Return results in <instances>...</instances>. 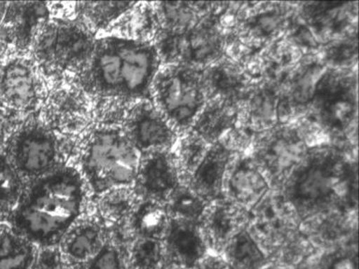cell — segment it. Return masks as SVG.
<instances>
[{
  "instance_id": "cell-3",
  "label": "cell",
  "mask_w": 359,
  "mask_h": 269,
  "mask_svg": "<svg viewBox=\"0 0 359 269\" xmlns=\"http://www.w3.org/2000/svg\"><path fill=\"white\" fill-rule=\"evenodd\" d=\"M285 195L294 209L306 217L353 205L357 167L335 147L309 149L285 181Z\"/></svg>"
},
{
  "instance_id": "cell-35",
  "label": "cell",
  "mask_w": 359,
  "mask_h": 269,
  "mask_svg": "<svg viewBox=\"0 0 359 269\" xmlns=\"http://www.w3.org/2000/svg\"><path fill=\"white\" fill-rule=\"evenodd\" d=\"M190 269H232L226 261V258L220 255L208 254L206 257L198 262L194 267Z\"/></svg>"
},
{
  "instance_id": "cell-13",
  "label": "cell",
  "mask_w": 359,
  "mask_h": 269,
  "mask_svg": "<svg viewBox=\"0 0 359 269\" xmlns=\"http://www.w3.org/2000/svg\"><path fill=\"white\" fill-rule=\"evenodd\" d=\"M243 13L238 9L233 34L246 47H262L280 40L292 18L290 6L283 3L264 4Z\"/></svg>"
},
{
  "instance_id": "cell-7",
  "label": "cell",
  "mask_w": 359,
  "mask_h": 269,
  "mask_svg": "<svg viewBox=\"0 0 359 269\" xmlns=\"http://www.w3.org/2000/svg\"><path fill=\"white\" fill-rule=\"evenodd\" d=\"M212 12L201 19L196 27L184 34L160 31L154 43L163 65L180 64L204 70L216 63L226 54V34L221 27V12Z\"/></svg>"
},
{
  "instance_id": "cell-9",
  "label": "cell",
  "mask_w": 359,
  "mask_h": 269,
  "mask_svg": "<svg viewBox=\"0 0 359 269\" xmlns=\"http://www.w3.org/2000/svg\"><path fill=\"white\" fill-rule=\"evenodd\" d=\"M9 162L20 177L40 179L60 167V145L55 131L41 121L22 125L9 141Z\"/></svg>"
},
{
  "instance_id": "cell-15",
  "label": "cell",
  "mask_w": 359,
  "mask_h": 269,
  "mask_svg": "<svg viewBox=\"0 0 359 269\" xmlns=\"http://www.w3.org/2000/svg\"><path fill=\"white\" fill-rule=\"evenodd\" d=\"M136 179L141 190L151 200L168 201L182 182L174 152L150 153L141 157Z\"/></svg>"
},
{
  "instance_id": "cell-19",
  "label": "cell",
  "mask_w": 359,
  "mask_h": 269,
  "mask_svg": "<svg viewBox=\"0 0 359 269\" xmlns=\"http://www.w3.org/2000/svg\"><path fill=\"white\" fill-rule=\"evenodd\" d=\"M166 249L178 267L190 269L208 254L200 224L172 219L165 237Z\"/></svg>"
},
{
  "instance_id": "cell-4",
  "label": "cell",
  "mask_w": 359,
  "mask_h": 269,
  "mask_svg": "<svg viewBox=\"0 0 359 269\" xmlns=\"http://www.w3.org/2000/svg\"><path fill=\"white\" fill-rule=\"evenodd\" d=\"M82 175L99 193L136 181L141 157L121 127L104 125L88 134L79 150Z\"/></svg>"
},
{
  "instance_id": "cell-38",
  "label": "cell",
  "mask_w": 359,
  "mask_h": 269,
  "mask_svg": "<svg viewBox=\"0 0 359 269\" xmlns=\"http://www.w3.org/2000/svg\"><path fill=\"white\" fill-rule=\"evenodd\" d=\"M5 53V47L4 45H3L2 41H0V64L2 62V57L3 55H4Z\"/></svg>"
},
{
  "instance_id": "cell-37",
  "label": "cell",
  "mask_w": 359,
  "mask_h": 269,
  "mask_svg": "<svg viewBox=\"0 0 359 269\" xmlns=\"http://www.w3.org/2000/svg\"><path fill=\"white\" fill-rule=\"evenodd\" d=\"M332 269H355V265L351 258H342L332 265Z\"/></svg>"
},
{
  "instance_id": "cell-10",
  "label": "cell",
  "mask_w": 359,
  "mask_h": 269,
  "mask_svg": "<svg viewBox=\"0 0 359 269\" xmlns=\"http://www.w3.org/2000/svg\"><path fill=\"white\" fill-rule=\"evenodd\" d=\"M309 152V149L296 127L278 124L259 133L255 139L251 157L271 184L273 181H286Z\"/></svg>"
},
{
  "instance_id": "cell-6",
  "label": "cell",
  "mask_w": 359,
  "mask_h": 269,
  "mask_svg": "<svg viewBox=\"0 0 359 269\" xmlns=\"http://www.w3.org/2000/svg\"><path fill=\"white\" fill-rule=\"evenodd\" d=\"M93 30L81 20L53 19L41 29L32 50L40 69L54 74H79L94 50Z\"/></svg>"
},
{
  "instance_id": "cell-18",
  "label": "cell",
  "mask_w": 359,
  "mask_h": 269,
  "mask_svg": "<svg viewBox=\"0 0 359 269\" xmlns=\"http://www.w3.org/2000/svg\"><path fill=\"white\" fill-rule=\"evenodd\" d=\"M49 5L45 2H18L6 6L3 28L15 47L28 49L43 25L50 20Z\"/></svg>"
},
{
  "instance_id": "cell-22",
  "label": "cell",
  "mask_w": 359,
  "mask_h": 269,
  "mask_svg": "<svg viewBox=\"0 0 359 269\" xmlns=\"http://www.w3.org/2000/svg\"><path fill=\"white\" fill-rule=\"evenodd\" d=\"M154 6L159 32L184 34L196 27L202 18L210 14L215 3H200L198 5L191 2H160Z\"/></svg>"
},
{
  "instance_id": "cell-5",
  "label": "cell",
  "mask_w": 359,
  "mask_h": 269,
  "mask_svg": "<svg viewBox=\"0 0 359 269\" xmlns=\"http://www.w3.org/2000/svg\"><path fill=\"white\" fill-rule=\"evenodd\" d=\"M150 99L179 136L188 132L208 100L201 70L180 64L162 65Z\"/></svg>"
},
{
  "instance_id": "cell-20",
  "label": "cell",
  "mask_w": 359,
  "mask_h": 269,
  "mask_svg": "<svg viewBox=\"0 0 359 269\" xmlns=\"http://www.w3.org/2000/svg\"><path fill=\"white\" fill-rule=\"evenodd\" d=\"M243 208L227 200H215L208 204L200 221V227L208 246L224 251L231 240L242 230Z\"/></svg>"
},
{
  "instance_id": "cell-21",
  "label": "cell",
  "mask_w": 359,
  "mask_h": 269,
  "mask_svg": "<svg viewBox=\"0 0 359 269\" xmlns=\"http://www.w3.org/2000/svg\"><path fill=\"white\" fill-rule=\"evenodd\" d=\"M240 104L215 97L206 104L195 118L191 131L210 145L219 142L230 130L239 123Z\"/></svg>"
},
{
  "instance_id": "cell-33",
  "label": "cell",
  "mask_w": 359,
  "mask_h": 269,
  "mask_svg": "<svg viewBox=\"0 0 359 269\" xmlns=\"http://www.w3.org/2000/svg\"><path fill=\"white\" fill-rule=\"evenodd\" d=\"M100 242L98 230L88 226L80 230L74 235L67 244V252L76 259H85L92 255L97 249Z\"/></svg>"
},
{
  "instance_id": "cell-17",
  "label": "cell",
  "mask_w": 359,
  "mask_h": 269,
  "mask_svg": "<svg viewBox=\"0 0 359 269\" xmlns=\"http://www.w3.org/2000/svg\"><path fill=\"white\" fill-rule=\"evenodd\" d=\"M235 155L222 143L210 145L200 165L182 184L187 185L208 203L220 200L227 168Z\"/></svg>"
},
{
  "instance_id": "cell-1",
  "label": "cell",
  "mask_w": 359,
  "mask_h": 269,
  "mask_svg": "<svg viewBox=\"0 0 359 269\" xmlns=\"http://www.w3.org/2000/svg\"><path fill=\"white\" fill-rule=\"evenodd\" d=\"M162 66L153 41L111 35L96 40L80 85L89 95L115 100L150 99L154 79Z\"/></svg>"
},
{
  "instance_id": "cell-26",
  "label": "cell",
  "mask_w": 359,
  "mask_h": 269,
  "mask_svg": "<svg viewBox=\"0 0 359 269\" xmlns=\"http://www.w3.org/2000/svg\"><path fill=\"white\" fill-rule=\"evenodd\" d=\"M181 137L176 143L175 146L177 149L174 153L181 175V181L184 182L200 165L210 145L191 130Z\"/></svg>"
},
{
  "instance_id": "cell-24",
  "label": "cell",
  "mask_w": 359,
  "mask_h": 269,
  "mask_svg": "<svg viewBox=\"0 0 359 269\" xmlns=\"http://www.w3.org/2000/svg\"><path fill=\"white\" fill-rule=\"evenodd\" d=\"M224 251V258L232 269H259L265 263L264 252L245 229L231 240Z\"/></svg>"
},
{
  "instance_id": "cell-14",
  "label": "cell",
  "mask_w": 359,
  "mask_h": 269,
  "mask_svg": "<svg viewBox=\"0 0 359 269\" xmlns=\"http://www.w3.org/2000/svg\"><path fill=\"white\" fill-rule=\"evenodd\" d=\"M269 190L271 182L252 157H233L224 181L227 200L245 210L261 203Z\"/></svg>"
},
{
  "instance_id": "cell-25",
  "label": "cell",
  "mask_w": 359,
  "mask_h": 269,
  "mask_svg": "<svg viewBox=\"0 0 359 269\" xmlns=\"http://www.w3.org/2000/svg\"><path fill=\"white\" fill-rule=\"evenodd\" d=\"M136 6L134 2H81L76 4L81 21L94 29H104Z\"/></svg>"
},
{
  "instance_id": "cell-16",
  "label": "cell",
  "mask_w": 359,
  "mask_h": 269,
  "mask_svg": "<svg viewBox=\"0 0 359 269\" xmlns=\"http://www.w3.org/2000/svg\"><path fill=\"white\" fill-rule=\"evenodd\" d=\"M202 84L207 99L219 97L238 104L253 85L245 69L227 56L202 70Z\"/></svg>"
},
{
  "instance_id": "cell-11",
  "label": "cell",
  "mask_w": 359,
  "mask_h": 269,
  "mask_svg": "<svg viewBox=\"0 0 359 269\" xmlns=\"http://www.w3.org/2000/svg\"><path fill=\"white\" fill-rule=\"evenodd\" d=\"M121 129L142 156L172 151L180 137L151 99L134 102L127 109Z\"/></svg>"
},
{
  "instance_id": "cell-31",
  "label": "cell",
  "mask_w": 359,
  "mask_h": 269,
  "mask_svg": "<svg viewBox=\"0 0 359 269\" xmlns=\"http://www.w3.org/2000/svg\"><path fill=\"white\" fill-rule=\"evenodd\" d=\"M357 34L352 33L336 39L335 43L327 47L325 63L332 65V69H348V66L353 67V62H357Z\"/></svg>"
},
{
  "instance_id": "cell-27",
  "label": "cell",
  "mask_w": 359,
  "mask_h": 269,
  "mask_svg": "<svg viewBox=\"0 0 359 269\" xmlns=\"http://www.w3.org/2000/svg\"><path fill=\"white\" fill-rule=\"evenodd\" d=\"M168 211L172 219L190 221L200 223L207 209L208 202L191 190L187 185L181 184L168 200Z\"/></svg>"
},
{
  "instance_id": "cell-30",
  "label": "cell",
  "mask_w": 359,
  "mask_h": 269,
  "mask_svg": "<svg viewBox=\"0 0 359 269\" xmlns=\"http://www.w3.org/2000/svg\"><path fill=\"white\" fill-rule=\"evenodd\" d=\"M32 251L25 239L4 233L0 236V269H29Z\"/></svg>"
},
{
  "instance_id": "cell-36",
  "label": "cell",
  "mask_w": 359,
  "mask_h": 269,
  "mask_svg": "<svg viewBox=\"0 0 359 269\" xmlns=\"http://www.w3.org/2000/svg\"><path fill=\"white\" fill-rule=\"evenodd\" d=\"M60 265V255L56 251H48L41 257V267L43 269H57Z\"/></svg>"
},
{
  "instance_id": "cell-34",
  "label": "cell",
  "mask_w": 359,
  "mask_h": 269,
  "mask_svg": "<svg viewBox=\"0 0 359 269\" xmlns=\"http://www.w3.org/2000/svg\"><path fill=\"white\" fill-rule=\"evenodd\" d=\"M88 269H121L118 253L111 248L102 249L93 259Z\"/></svg>"
},
{
  "instance_id": "cell-23",
  "label": "cell",
  "mask_w": 359,
  "mask_h": 269,
  "mask_svg": "<svg viewBox=\"0 0 359 269\" xmlns=\"http://www.w3.org/2000/svg\"><path fill=\"white\" fill-rule=\"evenodd\" d=\"M50 104V118L57 129L65 131L79 130V126L86 124L88 108L85 99L78 91L63 89L51 96Z\"/></svg>"
},
{
  "instance_id": "cell-8",
  "label": "cell",
  "mask_w": 359,
  "mask_h": 269,
  "mask_svg": "<svg viewBox=\"0 0 359 269\" xmlns=\"http://www.w3.org/2000/svg\"><path fill=\"white\" fill-rule=\"evenodd\" d=\"M357 104L353 70L327 69L317 83L309 110L330 136H341L357 120Z\"/></svg>"
},
{
  "instance_id": "cell-12",
  "label": "cell",
  "mask_w": 359,
  "mask_h": 269,
  "mask_svg": "<svg viewBox=\"0 0 359 269\" xmlns=\"http://www.w3.org/2000/svg\"><path fill=\"white\" fill-rule=\"evenodd\" d=\"M41 69L34 59L15 57L0 69V100L15 112L35 110L44 97Z\"/></svg>"
},
{
  "instance_id": "cell-29",
  "label": "cell",
  "mask_w": 359,
  "mask_h": 269,
  "mask_svg": "<svg viewBox=\"0 0 359 269\" xmlns=\"http://www.w3.org/2000/svg\"><path fill=\"white\" fill-rule=\"evenodd\" d=\"M20 175L0 153V214L14 213L22 198Z\"/></svg>"
},
{
  "instance_id": "cell-32",
  "label": "cell",
  "mask_w": 359,
  "mask_h": 269,
  "mask_svg": "<svg viewBox=\"0 0 359 269\" xmlns=\"http://www.w3.org/2000/svg\"><path fill=\"white\" fill-rule=\"evenodd\" d=\"M165 249L160 240L144 238L134 249V262L137 269H158Z\"/></svg>"
},
{
  "instance_id": "cell-28",
  "label": "cell",
  "mask_w": 359,
  "mask_h": 269,
  "mask_svg": "<svg viewBox=\"0 0 359 269\" xmlns=\"http://www.w3.org/2000/svg\"><path fill=\"white\" fill-rule=\"evenodd\" d=\"M135 219L143 238L161 240L168 229L170 214L162 202L150 200L139 208Z\"/></svg>"
},
{
  "instance_id": "cell-2",
  "label": "cell",
  "mask_w": 359,
  "mask_h": 269,
  "mask_svg": "<svg viewBox=\"0 0 359 269\" xmlns=\"http://www.w3.org/2000/svg\"><path fill=\"white\" fill-rule=\"evenodd\" d=\"M85 200L81 172L70 166H60L38 179L14 211L19 233L31 241L50 244L72 226Z\"/></svg>"
}]
</instances>
